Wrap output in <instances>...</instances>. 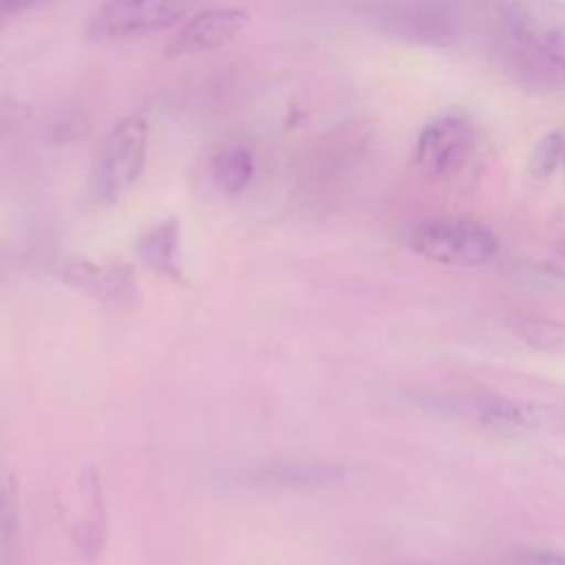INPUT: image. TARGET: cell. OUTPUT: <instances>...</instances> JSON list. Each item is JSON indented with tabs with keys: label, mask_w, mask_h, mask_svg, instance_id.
<instances>
[{
	"label": "cell",
	"mask_w": 565,
	"mask_h": 565,
	"mask_svg": "<svg viewBox=\"0 0 565 565\" xmlns=\"http://www.w3.org/2000/svg\"><path fill=\"white\" fill-rule=\"evenodd\" d=\"M508 49L541 71L565 73V2L494 0Z\"/></svg>",
	"instance_id": "1"
},
{
	"label": "cell",
	"mask_w": 565,
	"mask_h": 565,
	"mask_svg": "<svg viewBox=\"0 0 565 565\" xmlns=\"http://www.w3.org/2000/svg\"><path fill=\"white\" fill-rule=\"evenodd\" d=\"M475 150V126L459 115H444L419 130L415 141V166L424 177L446 181L468 166Z\"/></svg>",
	"instance_id": "6"
},
{
	"label": "cell",
	"mask_w": 565,
	"mask_h": 565,
	"mask_svg": "<svg viewBox=\"0 0 565 565\" xmlns=\"http://www.w3.org/2000/svg\"><path fill=\"white\" fill-rule=\"evenodd\" d=\"M29 117V110L22 104H15L11 99L0 102V137L18 128Z\"/></svg>",
	"instance_id": "18"
},
{
	"label": "cell",
	"mask_w": 565,
	"mask_h": 565,
	"mask_svg": "<svg viewBox=\"0 0 565 565\" xmlns=\"http://www.w3.org/2000/svg\"><path fill=\"white\" fill-rule=\"evenodd\" d=\"M150 128L143 115L121 117L104 139L93 177V190L99 201L115 203L141 177L148 159Z\"/></svg>",
	"instance_id": "4"
},
{
	"label": "cell",
	"mask_w": 565,
	"mask_h": 565,
	"mask_svg": "<svg viewBox=\"0 0 565 565\" xmlns=\"http://www.w3.org/2000/svg\"><path fill=\"white\" fill-rule=\"evenodd\" d=\"M135 256L150 271L170 278L174 282H185L183 274V249H181V223L170 216L146 232H141L132 245Z\"/></svg>",
	"instance_id": "11"
},
{
	"label": "cell",
	"mask_w": 565,
	"mask_h": 565,
	"mask_svg": "<svg viewBox=\"0 0 565 565\" xmlns=\"http://www.w3.org/2000/svg\"><path fill=\"white\" fill-rule=\"evenodd\" d=\"M514 565H565V554L545 547H523L512 556Z\"/></svg>",
	"instance_id": "17"
},
{
	"label": "cell",
	"mask_w": 565,
	"mask_h": 565,
	"mask_svg": "<svg viewBox=\"0 0 565 565\" xmlns=\"http://www.w3.org/2000/svg\"><path fill=\"white\" fill-rule=\"evenodd\" d=\"M20 556V494L11 472L0 470V565H15Z\"/></svg>",
	"instance_id": "14"
},
{
	"label": "cell",
	"mask_w": 565,
	"mask_h": 565,
	"mask_svg": "<svg viewBox=\"0 0 565 565\" xmlns=\"http://www.w3.org/2000/svg\"><path fill=\"white\" fill-rule=\"evenodd\" d=\"M344 477V468L316 459H265L234 472V483L252 490H313Z\"/></svg>",
	"instance_id": "8"
},
{
	"label": "cell",
	"mask_w": 565,
	"mask_h": 565,
	"mask_svg": "<svg viewBox=\"0 0 565 565\" xmlns=\"http://www.w3.org/2000/svg\"><path fill=\"white\" fill-rule=\"evenodd\" d=\"M505 324L510 333L516 335L530 349H536L543 353L565 351V322L556 318L536 316V313H516V316H510Z\"/></svg>",
	"instance_id": "13"
},
{
	"label": "cell",
	"mask_w": 565,
	"mask_h": 565,
	"mask_svg": "<svg viewBox=\"0 0 565 565\" xmlns=\"http://www.w3.org/2000/svg\"><path fill=\"white\" fill-rule=\"evenodd\" d=\"M563 157V141L556 135H550L545 139H541L532 152V170L539 177L550 174L558 161Z\"/></svg>",
	"instance_id": "16"
},
{
	"label": "cell",
	"mask_w": 565,
	"mask_h": 565,
	"mask_svg": "<svg viewBox=\"0 0 565 565\" xmlns=\"http://www.w3.org/2000/svg\"><path fill=\"white\" fill-rule=\"evenodd\" d=\"M406 565H426V563H406Z\"/></svg>",
	"instance_id": "21"
},
{
	"label": "cell",
	"mask_w": 565,
	"mask_h": 565,
	"mask_svg": "<svg viewBox=\"0 0 565 565\" xmlns=\"http://www.w3.org/2000/svg\"><path fill=\"white\" fill-rule=\"evenodd\" d=\"M44 0H0V20H7V18H13L35 4H40Z\"/></svg>",
	"instance_id": "19"
},
{
	"label": "cell",
	"mask_w": 565,
	"mask_h": 565,
	"mask_svg": "<svg viewBox=\"0 0 565 565\" xmlns=\"http://www.w3.org/2000/svg\"><path fill=\"white\" fill-rule=\"evenodd\" d=\"M558 252H561V256H563V258H565V238H563V241H561V245H558Z\"/></svg>",
	"instance_id": "20"
},
{
	"label": "cell",
	"mask_w": 565,
	"mask_h": 565,
	"mask_svg": "<svg viewBox=\"0 0 565 565\" xmlns=\"http://www.w3.org/2000/svg\"><path fill=\"white\" fill-rule=\"evenodd\" d=\"M364 13L388 38L422 46L455 42L466 20L457 0H371Z\"/></svg>",
	"instance_id": "2"
},
{
	"label": "cell",
	"mask_w": 565,
	"mask_h": 565,
	"mask_svg": "<svg viewBox=\"0 0 565 565\" xmlns=\"http://www.w3.org/2000/svg\"><path fill=\"white\" fill-rule=\"evenodd\" d=\"M55 274L64 285L113 307H130L141 298L135 269L124 260L93 263L88 258H68L60 263Z\"/></svg>",
	"instance_id": "7"
},
{
	"label": "cell",
	"mask_w": 565,
	"mask_h": 565,
	"mask_svg": "<svg viewBox=\"0 0 565 565\" xmlns=\"http://www.w3.org/2000/svg\"><path fill=\"white\" fill-rule=\"evenodd\" d=\"M194 0H106L90 18L88 33L97 40H130L166 31L181 22Z\"/></svg>",
	"instance_id": "5"
},
{
	"label": "cell",
	"mask_w": 565,
	"mask_h": 565,
	"mask_svg": "<svg viewBox=\"0 0 565 565\" xmlns=\"http://www.w3.org/2000/svg\"><path fill=\"white\" fill-rule=\"evenodd\" d=\"M249 13L241 7H210L192 15L166 44V55H201L230 44L245 31Z\"/></svg>",
	"instance_id": "10"
},
{
	"label": "cell",
	"mask_w": 565,
	"mask_h": 565,
	"mask_svg": "<svg viewBox=\"0 0 565 565\" xmlns=\"http://www.w3.org/2000/svg\"><path fill=\"white\" fill-rule=\"evenodd\" d=\"M212 177L225 194L243 192L254 177L252 150L243 143L223 146L212 159Z\"/></svg>",
	"instance_id": "15"
},
{
	"label": "cell",
	"mask_w": 565,
	"mask_h": 565,
	"mask_svg": "<svg viewBox=\"0 0 565 565\" xmlns=\"http://www.w3.org/2000/svg\"><path fill=\"white\" fill-rule=\"evenodd\" d=\"M82 488L84 499L88 503V512L84 519H79L73 525V547L79 561L95 563L106 545L108 525H106V510L102 501V486H99V472L90 466L82 475Z\"/></svg>",
	"instance_id": "12"
},
{
	"label": "cell",
	"mask_w": 565,
	"mask_h": 565,
	"mask_svg": "<svg viewBox=\"0 0 565 565\" xmlns=\"http://www.w3.org/2000/svg\"><path fill=\"white\" fill-rule=\"evenodd\" d=\"M452 408L490 428H556L565 415L547 404L514 399L497 393L459 395L455 397Z\"/></svg>",
	"instance_id": "9"
},
{
	"label": "cell",
	"mask_w": 565,
	"mask_h": 565,
	"mask_svg": "<svg viewBox=\"0 0 565 565\" xmlns=\"http://www.w3.org/2000/svg\"><path fill=\"white\" fill-rule=\"evenodd\" d=\"M408 247L426 260L450 267H481L499 252L497 234L463 216H439L415 225L406 238Z\"/></svg>",
	"instance_id": "3"
}]
</instances>
